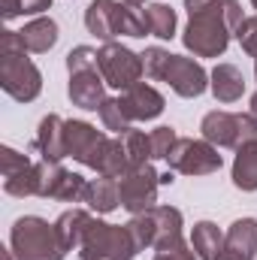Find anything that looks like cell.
Listing matches in <instances>:
<instances>
[{
  "label": "cell",
  "mask_w": 257,
  "mask_h": 260,
  "mask_svg": "<svg viewBox=\"0 0 257 260\" xmlns=\"http://www.w3.org/2000/svg\"><path fill=\"white\" fill-rule=\"evenodd\" d=\"M236 40H239L242 52L251 55V58L257 61V15H251V18L242 21V27L236 30Z\"/></svg>",
  "instance_id": "obj_36"
},
{
  "label": "cell",
  "mask_w": 257,
  "mask_h": 260,
  "mask_svg": "<svg viewBox=\"0 0 257 260\" xmlns=\"http://www.w3.org/2000/svg\"><path fill=\"white\" fill-rule=\"evenodd\" d=\"M3 260H18V257H15V254H12V248H9V251H3Z\"/></svg>",
  "instance_id": "obj_43"
},
{
  "label": "cell",
  "mask_w": 257,
  "mask_h": 260,
  "mask_svg": "<svg viewBox=\"0 0 257 260\" xmlns=\"http://www.w3.org/2000/svg\"><path fill=\"white\" fill-rule=\"evenodd\" d=\"M209 91L218 103H236L245 94V76L233 64H218L209 73Z\"/></svg>",
  "instance_id": "obj_16"
},
{
  "label": "cell",
  "mask_w": 257,
  "mask_h": 260,
  "mask_svg": "<svg viewBox=\"0 0 257 260\" xmlns=\"http://www.w3.org/2000/svg\"><path fill=\"white\" fill-rule=\"evenodd\" d=\"M121 12L124 0H91L85 9V27L103 43H115L121 37Z\"/></svg>",
  "instance_id": "obj_10"
},
{
  "label": "cell",
  "mask_w": 257,
  "mask_h": 260,
  "mask_svg": "<svg viewBox=\"0 0 257 260\" xmlns=\"http://www.w3.org/2000/svg\"><path fill=\"white\" fill-rule=\"evenodd\" d=\"M82 203H85L91 212H97V215H109V212H115V209L121 206L118 179H106V176L91 179V182L85 185V197H82Z\"/></svg>",
  "instance_id": "obj_18"
},
{
  "label": "cell",
  "mask_w": 257,
  "mask_h": 260,
  "mask_svg": "<svg viewBox=\"0 0 257 260\" xmlns=\"http://www.w3.org/2000/svg\"><path fill=\"white\" fill-rule=\"evenodd\" d=\"M100 76L106 79V85L127 91L130 85L142 82L145 67H142V55L130 52L121 43H103L100 49Z\"/></svg>",
  "instance_id": "obj_7"
},
{
  "label": "cell",
  "mask_w": 257,
  "mask_h": 260,
  "mask_svg": "<svg viewBox=\"0 0 257 260\" xmlns=\"http://www.w3.org/2000/svg\"><path fill=\"white\" fill-rule=\"evenodd\" d=\"M233 185L245 194L257 191V142H248L236 148L233 157Z\"/></svg>",
  "instance_id": "obj_22"
},
{
  "label": "cell",
  "mask_w": 257,
  "mask_h": 260,
  "mask_svg": "<svg viewBox=\"0 0 257 260\" xmlns=\"http://www.w3.org/2000/svg\"><path fill=\"white\" fill-rule=\"evenodd\" d=\"M9 248L18 260H64L67 248L58 227L40 215H24L9 230Z\"/></svg>",
  "instance_id": "obj_1"
},
{
  "label": "cell",
  "mask_w": 257,
  "mask_h": 260,
  "mask_svg": "<svg viewBox=\"0 0 257 260\" xmlns=\"http://www.w3.org/2000/svg\"><path fill=\"white\" fill-rule=\"evenodd\" d=\"M170 52L160 49V46H151L142 52V67H145V76L154 79V82H164V73H167V64H170Z\"/></svg>",
  "instance_id": "obj_32"
},
{
  "label": "cell",
  "mask_w": 257,
  "mask_h": 260,
  "mask_svg": "<svg viewBox=\"0 0 257 260\" xmlns=\"http://www.w3.org/2000/svg\"><path fill=\"white\" fill-rule=\"evenodd\" d=\"M148 136H151V154L160 157V160H167L170 151H173L176 142H179V136H176V130L173 127H154Z\"/></svg>",
  "instance_id": "obj_34"
},
{
  "label": "cell",
  "mask_w": 257,
  "mask_h": 260,
  "mask_svg": "<svg viewBox=\"0 0 257 260\" xmlns=\"http://www.w3.org/2000/svg\"><path fill=\"white\" fill-rule=\"evenodd\" d=\"M191 248L200 260H218L224 254V233L212 221H197L191 230Z\"/></svg>",
  "instance_id": "obj_21"
},
{
  "label": "cell",
  "mask_w": 257,
  "mask_h": 260,
  "mask_svg": "<svg viewBox=\"0 0 257 260\" xmlns=\"http://www.w3.org/2000/svg\"><path fill=\"white\" fill-rule=\"evenodd\" d=\"M248 106H251V115H254V118H257V91H254V94H251V103H248Z\"/></svg>",
  "instance_id": "obj_41"
},
{
  "label": "cell",
  "mask_w": 257,
  "mask_h": 260,
  "mask_svg": "<svg viewBox=\"0 0 257 260\" xmlns=\"http://www.w3.org/2000/svg\"><path fill=\"white\" fill-rule=\"evenodd\" d=\"M145 12H148L151 37H157V40H173L176 37L179 18H176V9L170 3H151V6H145Z\"/></svg>",
  "instance_id": "obj_23"
},
{
  "label": "cell",
  "mask_w": 257,
  "mask_h": 260,
  "mask_svg": "<svg viewBox=\"0 0 257 260\" xmlns=\"http://www.w3.org/2000/svg\"><path fill=\"white\" fill-rule=\"evenodd\" d=\"M91 221H94V215H91L88 209H67L64 215L55 221L58 236H61V242H64L67 251H79V248H82V239H85Z\"/></svg>",
  "instance_id": "obj_20"
},
{
  "label": "cell",
  "mask_w": 257,
  "mask_h": 260,
  "mask_svg": "<svg viewBox=\"0 0 257 260\" xmlns=\"http://www.w3.org/2000/svg\"><path fill=\"white\" fill-rule=\"evenodd\" d=\"M218 260H242V257H239V254H230V251H224Z\"/></svg>",
  "instance_id": "obj_42"
},
{
  "label": "cell",
  "mask_w": 257,
  "mask_h": 260,
  "mask_svg": "<svg viewBox=\"0 0 257 260\" xmlns=\"http://www.w3.org/2000/svg\"><path fill=\"white\" fill-rule=\"evenodd\" d=\"M0 88L12 100H18V103H30V100L40 97V91H43V73L27 58V52L0 55Z\"/></svg>",
  "instance_id": "obj_4"
},
{
  "label": "cell",
  "mask_w": 257,
  "mask_h": 260,
  "mask_svg": "<svg viewBox=\"0 0 257 260\" xmlns=\"http://www.w3.org/2000/svg\"><path fill=\"white\" fill-rule=\"evenodd\" d=\"M37 188H40V182H37V164H30V167H24L21 173L3 179V191L9 197H18V200L37 197Z\"/></svg>",
  "instance_id": "obj_27"
},
{
  "label": "cell",
  "mask_w": 257,
  "mask_h": 260,
  "mask_svg": "<svg viewBox=\"0 0 257 260\" xmlns=\"http://www.w3.org/2000/svg\"><path fill=\"white\" fill-rule=\"evenodd\" d=\"M151 218H154V251H170V248L185 245V239H182L185 221L176 206H154Z\"/></svg>",
  "instance_id": "obj_14"
},
{
  "label": "cell",
  "mask_w": 257,
  "mask_h": 260,
  "mask_svg": "<svg viewBox=\"0 0 257 260\" xmlns=\"http://www.w3.org/2000/svg\"><path fill=\"white\" fill-rule=\"evenodd\" d=\"M167 164H170L173 173H182V176H212V173L221 170L224 157L206 139H182L179 136V142L170 151Z\"/></svg>",
  "instance_id": "obj_6"
},
{
  "label": "cell",
  "mask_w": 257,
  "mask_h": 260,
  "mask_svg": "<svg viewBox=\"0 0 257 260\" xmlns=\"http://www.w3.org/2000/svg\"><path fill=\"white\" fill-rule=\"evenodd\" d=\"M254 79H257V61H254Z\"/></svg>",
  "instance_id": "obj_45"
},
{
  "label": "cell",
  "mask_w": 257,
  "mask_h": 260,
  "mask_svg": "<svg viewBox=\"0 0 257 260\" xmlns=\"http://www.w3.org/2000/svg\"><path fill=\"white\" fill-rule=\"evenodd\" d=\"M157 188H160V173L151 164L130 167L127 173L118 179V194L121 206L130 215H145L157 206Z\"/></svg>",
  "instance_id": "obj_5"
},
{
  "label": "cell",
  "mask_w": 257,
  "mask_h": 260,
  "mask_svg": "<svg viewBox=\"0 0 257 260\" xmlns=\"http://www.w3.org/2000/svg\"><path fill=\"white\" fill-rule=\"evenodd\" d=\"M121 100H124V106H127V112H130L133 121H151V118H157V115L164 112V106H167L164 94H160L157 88L145 85V82L130 85L127 91L121 94Z\"/></svg>",
  "instance_id": "obj_13"
},
{
  "label": "cell",
  "mask_w": 257,
  "mask_h": 260,
  "mask_svg": "<svg viewBox=\"0 0 257 260\" xmlns=\"http://www.w3.org/2000/svg\"><path fill=\"white\" fill-rule=\"evenodd\" d=\"M154 260H200L194 254V248L185 242V245H179V248H170V251H157Z\"/></svg>",
  "instance_id": "obj_38"
},
{
  "label": "cell",
  "mask_w": 257,
  "mask_h": 260,
  "mask_svg": "<svg viewBox=\"0 0 257 260\" xmlns=\"http://www.w3.org/2000/svg\"><path fill=\"white\" fill-rule=\"evenodd\" d=\"M97 115H100V121H103V127L112 130V133H124V130H130V124H133V118H130L127 106H124V100L121 97H106L103 100V106L97 109Z\"/></svg>",
  "instance_id": "obj_24"
},
{
  "label": "cell",
  "mask_w": 257,
  "mask_h": 260,
  "mask_svg": "<svg viewBox=\"0 0 257 260\" xmlns=\"http://www.w3.org/2000/svg\"><path fill=\"white\" fill-rule=\"evenodd\" d=\"M127 170H130V157H127V148H124L121 136H118V139H112V142H109V148H106V154H103V164H100L97 176L121 179Z\"/></svg>",
  "instance_id": "obj_25"
},
{
  "label": "cell",
  "mask_w": 257,
  "mask_h": 260,
  "mask_svg": "<svg viewBox=\"0 0 257 260\" xmlns=\"http://www.w3.org/2000/svg\"><path fill=\"white\" fill-rule=\"evenodd\" d=\"M176 179H173V170H167V173H160V185H173Z\"/></svg>",
  "instance_id": "obj_40"
},
{
  "label": "cell",
  "mask_w": 257,
  "mask_h": 260,
  "mask_svg": "<svg viewBox=\"0 0 257 260\" xmlns=\"http://www.w3.org/2000/svg\"><path fill=\"white\" fill-rule=\"evenodd\" d=\"M18 52H27L24 43H21V34L18 30H3V37H0V55H18Z\"/></svg>",
  "instance_id": "obj_37"
},
{
  "label": "cell",
  "mask_w": 257,
  "mask_h": 260,
  "mask_svg": "<svg viewBox=\"0 0 257 260\" xmlns=\"http://www.w3.org/2000/svg\"><path fill=\"white\" fill-rule=\"evenodd\" d=\"M164 82L185 100H194L200 97L206 88H209V73L203 70L200 61L194 58H185V55H173L170 64H167V73H164Z\"/></svg>",
  "instance_id": "obj_9"
},
{
  "label": "cell",
  "mask_w": 257,
  "mask_h": 260,
  "mask_svg": "<svg viewBox=\"0 0 257 260\" xmlns=\"http://www.w3.org/2000/svg\"><path fill=\"white\" fill-rule=\"evenodd\" d=\"M0 160H3V179H6V176H15V173H21L24 167H30V164H34L27 154L15 151V148H9V145H3V148H0Z\"/></svg>",
  "instance_id": "obj_35"
},
{
  "label": "cell",
  "mask_w": 257,
  "mask_h": 260,
  "mask_svg": "<svg viewBox=\"0 0 257 260\" xmlns=\"http://www.w3.org/2000/svg\"><path fill=\"white\" fill-rule=\"evenodd\" d=\"M139 254L133 236H130L127 224H106L100 218L91 221L85 239H82V248H79V257L82 260H133Z\"/></svg>",
  "instance_id": "obj_3"
},
{
  "label": "cell",
  "mask_w": 257,
  "mask_h": 260,
  "mask_svg": "<svg viewBox=\"0 0 257 260\" xmlns=\"http://www.w3.org/2000/svg\"><path fill=\"white\" fill-rule=\"evenodd\" d=\"M230 37H233V30H230V24L224 18V0H221L218 6H212L206 12L188 15L182 43L197 58H218V55L227 52Z\"/></svg>",
  "instance_id": "obj_2"
},
{
  "label": "cell",
  "mask_w": 257,
  "mask_h": 260,
  "mask_svg": "<svg viewBox=\"0 0 257 260\" xmlns=\"http://www.w3.org/2000/svg\"><path fill=\"white\" fill-rule=\"evenodd\" d=\"M85 185H88V182H85L79 173L64 170V173H61V179L55 182L52 200H58V203H82V197H85Z\"/></svg>",
  "instance_id": "obj_28"
},
{
  "label": "cell",
  "mask_w": 257,
  "mask_h": 260,
  "mask_svg": "<svg viewBox=\"0 0 257 260\" xmlns=\"http://www.w3.org/2000/svg\"><path fill=\"white\" fill-rule=\"evenodd\" d=\"M3 18H21V15H43L46 9H52V0H0Z\"/></svg>",
  "instance_id": "obj_31"
},
{
  "label": "cell",
  "mask_w": 257,
  "mask_h": 260,
  "mask_svg": "<svg viewBox=\"0 0 257 260\" xmlns=\"http://www.w3.org/2000/svg\"><path fill=\"white\" fill-rule=\"evenodd\" d=\"M200 133L206 142H212L215 148H239L242 145V130H239V115L215 109L206 112L200 121Z\"/></svg>",
  "instance_id": "obj_12"
},
{
  "label": "cell",
  "mask_w": 257,
  "mask_h": 260,
  "mask_svg": "<svg viewBox=\"0 0 257 260\" xmlns=\"http://www.w3.org/2000/svg\"><path fill=\"white\" fill-rule=\"evenodd\" d=\"M221 0H185V9H188V15H197V12H206V9H212Z\"/></svg>",
  "instance_id": "obj_39"
},
{
  "label": "cell",
  "mask_w": 257,
  "mask_h": 260,
  "mask_svg": "<svg viewBox=\"0 0 257 260\" xmlns=\"http://www.w3.org/2000/svg\"><path fill=\"white\" fill-rule=\"evenodd\" d=\"M121 142L127 148V157H130V167H142V164H151V136L145 130H136L130 127L121 133Z\"/></svg>",
  "instance_id": "obj_26"
},
{
  "label": "cell",
  "mask_w": 257,
  "mask_h": 260,
  "mask_svg": "<svg viewBox=\"0 0 257 260\" xmlns=\"http://www.w3.org/2000/svg\"><path fill=\"white\" fill-rule=\"evenodd\" d=\"M67 97L73 106L85 109V112H97L106 100V79L100 76V70H82V73H70V85H67Z\"/></svg>",
  "instance_id": "obj_11"
},
{
  "label": "cell",
  "mask_w": 257,
  "mask_h": 260,
  "mask_svg": "<svg viewBox=\"0 0 257 260\" xmlns=\"http://www.w3.org/2000/svg\"><path fill=\"white\" fill-rule=\"evenodd\" d=\"M251 6H254V9H257V0H251Z\"/></svg>",
  "instance_id": "obj_46"
},
{
  "label": "cell",
  "mask_w": 257,
  "mask_h": 260,
  "mask_svg": "<svg viewBox=\"0 0 257 260\" xmlns=\"http://www.w3.org/2000/svg\"><path fill=\"white\" fill-rule=\"evenodd\" d=\"M121 34H124V37H136V40L151 37L145 6H130V3H124V12H121Z\"/></svg>",
  "instance_id": "obj_29"
},
{
  "label": "cell",
  "mask_w": 257,
  "mask_h": 260,
  "mask_svg": "<svg viewBox=\"0 0 257 260\" xmlns=\"http://www.w3.org/2000/svg\"><path fill=\"white\" fill-rule=\"evenodd\" d=\"M18 34H21L24 49L34 52V55H46L49 49H55V43H58V37H61L58 21L49 18V15H37V18H30Z\"/></svg>",
  "instance_id": "obj_17"
},
{
  "label": "cell",
  "mask_w": 257,
  "mask_h": 260,
  "mask_svg": "<svg viewBox=\"0 0 257 260\" xmlns=\"http://www.w3.org/2000/svg\"><path fill=\"white\" fill-rule=\"evenodd\" d=\"M224 251L239 254L242 260L257 257V221L254 218H239L230 224V230L224 233Z\"/></svg>",
  "instance_id": "obj_19"
},
{
  "label": "cell",
  "mask_w": 257,
  "mask_h": 260,
  "mask_svg": "<svg viewBox=\"0 0 257 260\" xmlns=\"http://www.w3.org/2000/svg\"><path fill=\"white\" fill-rule=\"evenodd\" d=\"M109 136L88 121H67V157L79 160L88 170H100L103 154L109 148Z\"/></svg>",
  "instance_id": "obj_8"
},
{
  "label": "cell",
  "mask_w": 257,
  "mask_h": 260,
  "mask_svg": "<svg viewBox=\"0 0 257 260\" xmlns=\"http://www.w3.org/2000/svg\"><path fill=\"white\" fill-rule=\"evenodd\" d=\"M127 230H130V236H133V242H136L139 251L154 248V218H151V212H145V215H130Z\"/></svg>",
  "instance_id": "obj_30"
},
{
  "label": "cell",
  "mask_w": 257,
  "mask_h": 260,
  "mask_svg": "<svg viewBox=\"0 0 257 260\" xmlns=\"http://www.w3.org/2000/svg\"><path fill=\"white\" fill-rule=\"evenodd\" d=\"M67 70L70 73H82V70H100V52L91 46H76L67 55Z\"/></svg>",
  "instance_id": "obj_33"
},
{
  "label": "cell",
  "mask_w": 257,
  "mask_h": 260,
  "mask_svg": "<svg viewBox=\"0 0 257 260\" xmlns=\"http://www.w3.org/2000/svg\"><path fill=\"white\" fill-rule=\"evenodd\" d=\"M37 151L43 160H64L67 157V121L61 115H46L37 127Z\"/></svg>",
  "instance_id": "obj_15"
},
{
  "label": "cell",
  "mask_w": 257,
  "mask_h": 260,
  "mask_svg": "<svg viewBox=\"0 0 257 260\" xmlns=\"http://www.w3.org/2000/svg\"><path fill=\"white\" fill-rule=\"evenodd\" d=\"M124 3H130V6H145V0H124Z\"/></svg>",
  "instance_id": "obj_44"
}]
</instances>
